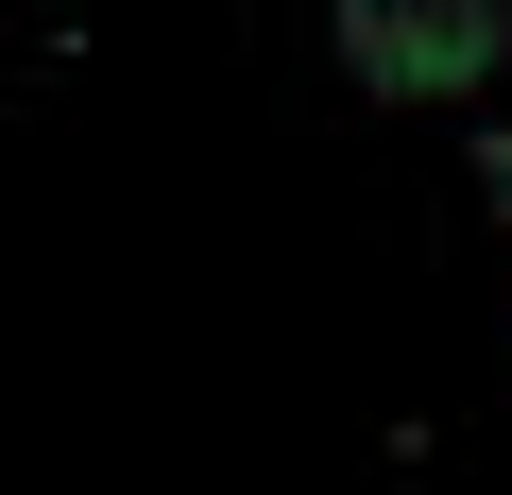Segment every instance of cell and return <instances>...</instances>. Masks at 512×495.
Listing matches in <instances>:
<instances>
[{"mask_svg": "<svg viewBox=\"0 0 512 495\" xmlns=\"http://www.w3.org/2000/svg\"><path fill=\"white\" fill-rule=\"evenodd\" d=\"M495 52H512L495 0H359V18H342V69H359V86H410V103L495 86Z\"/></svg>", "mask_w": 512, "mask_h": 495, "instance_id": "obj_1", "label": "cell"}, {"mask_svg": "<svg viewBox=\"0 0 512 495\" xmlns=\"http://www.w3.org/2000/svg\"><path fill=\"white\" fill-rule=\"evenodd\" d=\"M478 171H495V222H512V137H478Z\"/></svg>", "mask_w": 512, "mask_h": 495, "instance_id": "obj_2", "label": "cell"}]
</instances>
